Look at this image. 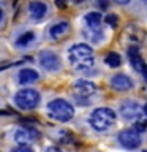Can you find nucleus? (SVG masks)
Here are the masks:
<instances>
[{
	"instance_id": "nucleus-24",
	"label": "nucleus",
	"mask_w": 147,
	"mask_h": 152,
	"mask_svg": "<svg viewBox=\"0 0 147 152\" xmlns=\"http://www.w3.org/2000/svg\"><path fill=\"white\" fill-rule=\"evenodd\" d=\"M98 3H100V7H101L103 10L108 7V0H98Z\"/></svg>"
},
{
	"instance_id": "nucleus-12",
	"label": "nucleus",
	"mask_w": 147,
	"mask_h": 152,
	"mask_svg": "<svg viewBox=\"0 0 147 152\" xmlns=\"http://www.w3.org/2000/svg\"><path fill=\"white\" fill-rule=\"evenodd\" d=\"M125 35L127 37H130V40L133 43H139L142 41V38H144V30L139 27V26H136V24H131V26H128V28L125 30Z\"/></svg>"
},
{
	"instance_id": "nucleus-15",
	"label": "nucleus",
	"mask_w": 147,
	"mask_h": 152,
	"mask_svg": "<svg viewBox=\"0 0 147 152\" xmlns=\"http://www.w3.org/2000/svg\"><path fill=\"white\" fill-rule=\"evenodd\" d=\"M68 28H70V24L66 21H62V22H59V24H55V26L51 27V37L52 38H59V37L63 35Z\"/></svg>"
},
{
	"instance_id": "nucleus-9",
	"label": "nucleus",
	"mask_w": 147,
	"mask_h": 152,
	"mask_svg": "<svg viewBox=\"0 0 147 152\" xmlns=\"http://www.w3.org/2000/svg\"><path fill=\"white\" fill-rule=\"evenodd\" d=\"M74 90L78 95H82V97H89V95H93L97 92V86H95L92 81L87 79H78L74 83Z\"/></svg>"
},
{
	"instance_id": "nucleus-7",
	"label": "nucleus",
	"mask_w": 147,
	"mask_h": 152,
	"mask_svg": "<svg viewBox=\"0 0 147 152\" xmlns=\"http://www.w3.org/2000/svg\"><path fill=\"white\" fill-rule=\"evenodd\" d=\"M119 111H120L122 117L125 119H138L141 114V106L136 102H133V100H127V102H123L120 104Z\"/></svg>"
},
{
	"instance_id": "nucleus-6",
	"label": "nucleus",
	"mask_w": 147,
	"mask_h": 152,
	"mask_svg": "<svg viewBox=\"0 0 147 152\" xmlns=\"http://www.w3.org/2000/svg\"><path fill=\"white\" fill-rule=\"evenodd\" d=\"M38 60H40L41 66L44 70H49V71H55L60 68V57L55 54L54 51H41L40 57H38Z\"/></svg>"
},
{
	"instance_id": "nucleus-22",
	"label": "nucleus",
	"mask_w": 147,
	"mask_h": 152,
	"mask_svg": "<svg viewBox=\"0 0 147 152\" xmlns=\"http://www.w3.org/2000/svg\"><path fill=\"white\" fill-rule=\"evenodd\" d=\"M55 7L57 8H65L66 7V0H55Z\"/></svg>"
},
{
	"instance_id": "nucleus-17",
	"label": "nucleus",
	"mask_w": 147,
	"mask_h": 152,
	"mask_svg": "<svg viewBox=\"0 0 147 152\" xmlns=\"http://www.w3.org/2000/svg\"><path fill=\"white\" fill-rule=\"evenodd\" d=\"M131 66H133L136 71L142 73V71L147 68V64L144 62V59H142V57H139V54H138V56H133V57H131Z\"/></svg>"
},
{
	"instance_id": "nucleus-4",
	"label": "nucleus",
	"mask_w": 147,
	"mask_h": 152,
	"mask_svg": "<svg viewBox=\"0 0 147 152\" xmlns=\"http://www.w3.org/2000/svg\"><path fill=\"white\" fill-rule=\"evenodd\" d=\"M14 102L22 109H33L40 103V94L35 89H22L14 95Z\"/></svg>"
},
{
	"instance_id": "nucleus-2",
	"label": "nucleus",
	"mask_w": 147,
	"mask_h": 152,
	"mask_svg": "<svg viewBox=\"0 0 147 152\" xmlns=\"http://www.w3.org/2000/svg\"><path fill=\"white\" fill-rule=\"evenodd\" d=\"M117 114L111 108H97L90 114V125H92L97 132H106L109 130L114 124H116Z\"/></svg>"
},
{
	"instance_id": "nucleus-28",
	"label": "nucleus",
	"mask_w": 147,
	"mask_h": 152,
	"mask_svg": "<svg viewBox=\"0 0 147 152\" xmlns=\"http://www.w3.org/2000/svg\"><path fill=\"white\" fill-rule=\"evenodd\" d=\"M144 114L147 116V103H146V106H144Z\"/></svg>"
},
{
	"instance_id": "nucleus-21",
	"label": "nucleus",
	"mask_w": 147,
	"mask_h": 152,
	"mask_svg": "<svg viewBox=\"0 0 147 152\" xmlns=\"http://www.w3.org/2000/svg\"><path fill=\"white\" fill-rule=\"evenodd\" d=\"M128 54H130V57H133V56H138V54H139V51H138L136 46H130V49H128Z\"/></svg>"
},
{
	"instance_id": "nucleus-5",
	"label": "nucleus",
	"mask_w": 147,
	"mask_h": 152,
	"mask_svg": "<svg viewBox=\"0 0 147 152\" xmlns=\"http://www.w3.org/2000/svg\"><path fill=\"white\" fill-rule=\"evenodd\" d=\"M119 141H120V144L123 147H127V149H136V147L141 146V135L139 132L136 130V128H133V130H122L119 133Z\"/></svg>"
},
{
	"instance_id": "nucleus-30",
	"label": "nucleus",
	"mask_w": 147,
	"mask_h": 152,
	"mask_svg": "<svg viewBox=\"0 0 147 152\" xmlns=\"http://www.w3.org/2000/svg\"><path fill=\"white\" fill-rule=\"evenodd\" d=\"M144 2H147V0H144Z\"/></svg>"
},
{
	"instance_id": "nucleus-10",
	"label": "nucleus",
	"mask_w": 147,
	"mask_h": 152,
	"mask_svg": "<svg viewBox=\"0 0 147 152\" xmlns=\"http://www.w3.org/2000/svg\"><path fill=\"white\" fill-rule=\"evenodd\" d=\"M40 138V132L35 130V128H19V130L14 133V140L17 142H27V141H35Z\"/></svg>"
},
{
	"instance_id": "nucleus-8",
	"label": "nucleus",
	"mask_w": 147,
	"mask_h": 152,
	"mask_svg": "<svg viewBox=\"0 0 147 152\" xmlns=\"http://www.w3.org/2000/svg\"><path fill=\"white\" fill-rule=\"evenodd\" d=\"M111 86L117 92H127V90L133 89V81L127 75H114L111 79Z\"/></svg>"
},
{
	"instance_id": "nucleus-18",
	"label": "nucleus",
	"mask_w": 147,
	"mask_h": 152,
	"mask_svg": "<svg viewBox=\"0 0 147 152\" xmlns=\"http://www.w3.org/2000/svg\"><path fill=\"white\" fill-rule=\"evenodd\" d=\"M33 40H35V33L33 32H25L17 38L16 43H17V46H27L28 43H32Z\"/></svg>"
},
{
	"instance_id": "nucleus-25",
	"label": "nucleus",
	"mask_w": 147,
	"mask_h": 152,
	"mask_svg": "<svg viewBox=\"0 0 147 152\" xmlns=\"http://www.w3.org/2000/svg\"><path fill=\"white\" fill-rule=\"evenodd\" d=\"M116 3H119V5H128L130 3V0H114Z\"/></svg>"
},
{
	"instance_id": "nucleus-19",
	"label": "nucleus",
	"mask_w": 147,
	"mask_h": 152,
	"mask_svg": "<svg viewBox=\"0 0 147 152\" xmlns=\"http://www.w3.org/2000/svg\"><path fill=\"white\" fill-rule=\"evenodd\" d=\"M104 21H106L108 26H111V27H117L119 26V16L117 14H114V13H109L106 18H104Z\"/></svg>"
},
{
	"instance_id": "nucleus-20",
	"label": "nucleus",
	"mask_w": 147,
	"mask_h": 152,
	"mask_svg": "<svg viewBox=\"0 0 147 152\" xmlns=\"http://www.w3.org/2000/svg\"><path fill=\"white\" fill-rule=\"evenodd\" d=\"M135 128L138 132H146L147 130V121H144V119H138L136 121V124H135Z\"/></svg>"
},
{
	"instance_id": "nucleus-29",
	"label": "nucleus",
	"mask_w": 147,
	"mask_h": 152,
	"mask_svg": "<svg viewBox=\"0 0 147 152\" xmlns=\"http://www.w3.org/2000/svg\"><path fill=\"white\" fill-rule=\"evenodd\" d=\"M84 0H74V3H82Z\"/></svg>"
},
{
	"instance_id": "nucleus-13",
	"label": "nucleus",
	"mask_w": 147,
	"mask_h": 152,
	"mask_svg": "<svg viewBox=\"0 0 147 152\" xmlns=\"http://www.w3.org/2000/svg\"><path fill=\"white\" fill-rule=\"evenodd\" d=\"M28 11H30V14L33 18L40 19L47 13V7H46V3H43V2H32L28 5Z\"/></svg>"
},
{
	"instance_id": "nucleus-26",
	"label": "nucleus",
	"mask_w": 147,
	"mask_h": 152,
	"mask_svg": "<svg viewBox=\"0 0 147 152\" xmlns=\"http://www.w3.org/2000/svg\"><path fill=\"white\" fill-rule=\"evenodd\" d=\"M142 75H144V78H146V81H147V68H146L144 71H142Z\"/></svg>"
},
{
	"instance_id": "nucleus-3",
	"label": "nucleus",
	"mask_w": 147,
	"mask_h": 152,
	"mask_svg": "<svg viewBox=\"0 0 147 152\" xmlns=\"http://www.w3.org/2000/svg\"><path fill=\"white\" fill-rule=\"evenodd\" d=\"M47 111H49V116L52 119L59 122H68L73 119L74 116V108L70 102H66L63 98H55L49 102L47 104Z\"/></svg>"
},
{
	"instance_id": "nucleus-1",
	"label": "nucleus",
	"mask_w": 147,
	"mask_h": 152,
	"mask_svg": "<svg viewBox=\"0 0 147 152\" xmlns=\"http://www.w3.org/2000/svg\"><path fill=\"white\" fill-rule=\"evenodd\" d=\"M68 57L74 68H79V70H89L95 64L93 49L89 45H84V43H78V45L71 46Z\"/></svg>"
},
{
	"instance_id": "nucleus-23",
	"label": "nucleus",
	"mask_w": 147,
	"mask_h": 152,
	"mask_svg": "<svg viewBox=\"0 0 147 152\" xmlns=\"http://www.w3.org/2000/svg\"><path fill=\"white\" fill-rule=\"evenodd\" d=\"M14 151H30V147H28V146H24V144H21V146H17Z\"/></svg>"
},
{
	"instance_id": "nucleus-11",
	"label": "nucleus",
	"mask_w": 147,
	"mask_h": 152,
	"mask_svg": "<svg viewBox=\"0 0 147 152\" xmlns=\"http://www.w3.org/2000/svg\"><path fill=\"white\" fill-rule=\"evenodd\" d=\"M19 83L21 84H30V83H35V81L38 79V73L33 68H24L19 71Z\"/></svg>"
},
{
	"instance_id": "nucleus-14",
	"label": "nucleus",
	"mask_w": 147,
	"mask_h": 152,
	"mask_svg": "<svg viewBox=\"0 0 147 152\" xmlns=\"http://www.w3.org/2000/svg\"><path fill=\"white\" fill-rule=\"evenodd\" d=\"M101 13H97V11H92L85 16V24H87L89 28L92 30H100V24H101Z\"/></svg>"
},
{
	"instance_id": "nucleus-16",
	"label": "nucleus",
	"mask_w": 147,
	"mask_h": 152,
	"mask_svg": "<svg viewBox=\"0 0 147 152\" xmlns=\"http://www.w3.org/2000/svg\"><path fill=\"white\" fill-rule=\"evenodd\" d=\"M104 64L108 66H111V68H117V66H120V64H122V57L119 56L117 52H109V54H106V57H104Z\"/></svg>"
},
{
	"instance_id": "nucleus-27",
	"label": "nucleus",
	"mask_w": 147,
	"mask_h": 152,
	"mask_svg": "<svg viewBox=\"0 0 147 152\" xmlns=\"http://www.w3.org/2000/svg\"><path fill=\"white\" fill-rule=\"evenodd\" d=\"M2 18H3V10L0 8V21H2Z\"/></svg>"
}]
</instances>
